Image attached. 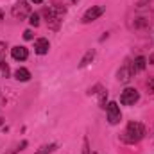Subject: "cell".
Segmentation results:
<instances>
[{
    "label": "cell",
    "mask_w": 154,
    "mask_h": 154,
    "mask_svg": "<svg viewBox=\"0 0 154 154\" xmlns=\"http://www.w3.org/2000/svg\"><path fill=\"white\" fill-rule=\"evenodd\" d=\"M0 72H2L4 77H9V66H7L5 61H0Z\"/></svg>",
    "instance_id": "obj_15"
},
{
    "label": "cell",
    "mask_w": 154,
    "mask_h": 154,
    "mask_svg": "<svg viewBox=\"0 0 154 154\" xmlns=\"http://www.w3.org/2000/svg\"><path fill=\"white\" fill-rule=\"evenodd\" d=\"M48 48H50V43H48L47 38H38L34 41V52L39 54V56H45L48 52Z\"/></svg>",
    "instance_id": "obj_8"
},
{
    "label": "cell",
    "mask_w": 154,
    "mask_h": 154,
    "mask_svg": "<svg viewBox=\"0 0 154 154\" xmlns=\"http://www.w3.org/2000/svg\"><path fill=\"white\" fill-rule=\"evenodd\" d=\"M29 23H31L32 27H38V25H39V14L31 13V16H29Z\"/></svg>",
    "instance_id": "obj_14"
},
{
    "label": "cell",
    "mask_w": 154,
    "mask_h": 154,
    "mask_svg": "<svg viewBox=\"0 0 154 154\" xmlns=\"http://www.w3.org/2000/svg\"><path fill=\"white\" fill-rule=\"evenodd\" d=\"M93 59H95V48H90V50L82 56V59H81V63H79V68H86Z\"/></svg>",
    "instance_id": "obj_9"
},
{
    "label": "cell",
    "mask_w": 154,
    "mask_h": 154,
    "mask_svg": "<svg viewBox=\"0 0 154 154\" xmlns=\"http://www.w3.org/2000/svg\"><path fill=\"white\" fill-rule=\"evenodd\" d=\"M72 2H77V0H72Z\"/></svg>",
    "instance_id": "obj_23"
},
{
    "label": "cell",
    "mask_w": 154,
    "mask_h": 154,
    "mask_svg": "<svg viewBox=\"0 0 154 154\" xmlns=\"http://www.w3.org/2000/svg\"><path fill=\"white\" fill-rule=\"evenodd\" d=\"M145 66H147V59H145L143 56H138V57L133 61V65H131V68H133V74H136V72L143 70Z\"/></svg>",
    "instance_id": "obj_10"
},
{
    "label": "cell",
    "mask_w": 154,
    "mask_h": 154,
    "mask_svg": "<svg viewBox=\"0 0 154 154\" xmlns=\"http://www.w3.org/2000/svg\"><path fill=\"white\" fill-rule=\"evenodd\" d=\"M11 56H13V59H16V61H25V59L29 57V50H27V47H23V45H16V47L11 48Z\"/></svg>",
    "instance_id": "obj_7"
},
{
    "label": "cell",
    "mask_w": 154,
    "mask_h": 154,
    "mask_svg": "<svg viewBox=\"0 0 154 154\" xmlns=\"http://www.w3.org/2000/svg\"><path fill=\"white\" fill-rule=\"evenodd\" d=\"M82 154H90V143H88V138L82 140Z\"/></svg>",
    "instance_id": "obj_17"
},
{
    "label": "cell",
    "mask_w": 154,
    "mask_h": 154,
    "mask_svg": "<svg viewBox=\"0 0 154 154\" xmlns=\"http://www.w3.org/2000/svg\"><path fill=\"white\" fill-rule=\"evenodd\" d=\"M133 68H131V63H125L120 70H118V74H116V79L120 81V82H124V84H127L131 79H133Z\"/></svg>",
    "instance_id": "obj_6"
},
{
    "label": "cell",
    "mask_w": 154,
    "mask_h": 154,
    "mask_svg": "<svg viewBox=\"0 0 154 154\" xmlns=\"http://www.w3.org/2000/svg\"><path fill=\"white\" fill-rule=\"evenodd\" d=\"M56 151H57V143H45L34 154H52V152H56Z\"/></svg>",
    "instance_id": "obj_12"
},
{
    "label": "cell",
    "mask_w": 154,
    "mask_h": 154,
    "mask_svg": "<svg viewBox=\"0 0 154 154\" xmlns=\"http://www.w3.org/2000/svg\"><path fill=\"white\" fill-rule=\"evenodd\" d=\"M11 14H13L16 20H25V18H29V16H31V5H29V2H25V0L14 2V5L11 7Z\"/></svg>",
    "instance_id": "obj_2"
},
{
    "label": "cell",
    "mask_w": 154,
    "mask_h": 154,
    "mask_svg": "<svg viewBox=\"0 0 154 154\" xmlns=\"http://www.w3.org/2000/svg\"><path fill=\"white\" fill-rule=\"evenodd\" d=\"M5 50H7V45H5L4 41H0V61H4V57H5Z\"/></svg>",
    "instance_id": "obj_16"
},
{
    "label": "cell",
    "mask_w": 154,
    "mask_h": 154,
    "mask_svg": "<svg viewBox=\"0 0 154 154\" xmlns=\"http://www.w3.org/2000/svg\"><path fill=\"white\" fill-rule=\"evenodd\" d=\"M147 90L154 93V77H149V81H147Z\"/></svg>",
    "instance_id": "obj_18"
},
{
    "label": "cell",
    "mask_w": 154,
    "mask_h": 154,
    "mask_svg": "<svg viewBox=\"0 0 154 154\" xmlns=\"http://www.w3.org/2000/svg\"><path fill=\"white\" fill-rule=\"evenodd\" d=\"M25 147H27V140H22L20 143H16V145H14V147H13V149H11L7 154H18L20 151H23Z\"/></svg>",
    "instance_id": "obj_13"
},
{
    "label": "cell",
    "mask_w": 154,
    "mask_h": 154,
    "mask_svg": "<svg viewBox=\"0 0 154 154\" xmlns=\"http://www.w3.org/2000/svg\"><path fill=\"white\" fill-rule=\"evenodd\" d=\"M2 20H4V11L0 9V22H2Z\"/></svg>",
    "instance_id": "obj_20"
},
{
    "label": "cell",
    "mask_w": 154,
    "mask_h": 154,
    "mask_svg": "<svg viewBox=\"0 0 154 154\" xmlns=\"http://www.w3.org/2000/svg\"><path fill=\"white\" fill-rule=\"evenodd\" d=\"M138 99H140V93H138L136 88H125V90L122 91V95H120V104H124V106H133L134 102H138Z\"/></svg>",
    "instance_id": "obj_3"
},
{
    "label": "cell",
    "mask_w": 154,
    "mask_h": 154,
    "mask_svg": "<svg viewBox=\"0 0 154 154\" xmlns=\"http://www.w3.org/2000/svg\"><path fill=\"white\" fill-rule=\"evenodd\" d=\"M34 38V34H32V31L31 29H27L25 32H23V39H32Z\"/></svg>",
    "instance_id": "obj_19"
},
{
    "label": "cell",
    "mask_w": 154,
    "mask_h": 154,
    "mask_svg": "<svg viewBox=\"0 0 154 154\" xmlns=\"http://www.w3.org/2000/svg\"><path fill=\"white\" fill-rule=\"evenodd\" d=\"M91 154H99V152H91Z\"/></svg>",
    "instance_id": "obj_22"
},
{
    "label": "cell",
    "mask_w": 154,
    "mask_h": 154,
    "mask_svg": "<svg viewBox=\"0 0 154 154\" xmlns=\"http://www.w3.org/2000/svg\"><path fill=\"white\" fill-rule=\"evenodd\" d=\"M104 11H106V7L104 5H91L86 13H84V16H82V22L84 23H90V22H95L97 18H100L102 14H104Z\"/></svg>",
    "instance_id": "obj_5"
},
{
    "label": "cell",
    "mask_w": 154,
    "mask_h": 154,
    "mask_svg": "<svg viewBox=\"0 0 154 154\" xmlns=\"http://www.w3.org/2000/svg\"><path fill=\"white\" fill-rule=\"evenodd\" d=\"M31 2H34V4H41L43 0H31Z\"/></svg>",
    "instance_id": "obj_21"
},
{
    "label": "cell",
    "mask_w": 154,
    "mask_h": 154,
    "mask_svg": "<svg viewBox=\"0 0 154 154\" xmlns=\"http://www.w3.org/2000/svg\"><path fill=\"white\" fill-rule=\"evenodd\" d=\"M14 79L20 81V82H27V81L31 79V72H29L27 68H18V70L14 72Z\"/></svg>",
    "instance_id": "obj_11"
},
{
    "label": "cell",
    "mask_w": 154,
    "mask_h": 154,
    "mask_svg": "<svg viewBox=\"0 0 154 154\" xmlns=\"http://www.w3.org/2000/svg\"><path fill=\"white\" fill-rule=\"evenodd\" d=\"M145 136V127H143V124H140V122H129L127 125H125V131L120 134V138H122V142H125V143H138L142 138Z\"/></svg>",
    "instance_id": "obj_1"
},
{
    "label": "cell",
    "mask_w": 154,
    "mask_h": 154,
    "mask_svg": "<svg viewBox=\"0 0 154 154\" xmlns=\"http://www.w3.org/2000/svg\"><path fill=\"white\" fill-rule=\"evenodd\" d=\"M106 115H108V122L111 125L120 124V120H122V113H120V108H118L116 102H109L106 106Z\"/></svg>",
    "instance_id": "obj_4"
}]
</instances>
